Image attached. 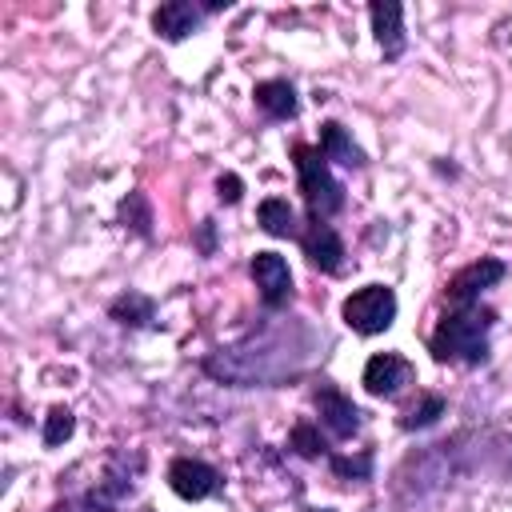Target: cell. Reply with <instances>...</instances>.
<instances>
[{
	"mask_svg": "<svg viewBox=\"0 0 512 512\" xmlns=\"http://www.w3.org/2000/svg\"><path fill=\"white\" fill-rule=\"evenodd\" d=\"M292 448H296L300 456H320V452H324V444H320V436H316V428H312L308 420H300V424L292 428Z\"/></svg>",
	"mask_w": 512,
	"mask_h": 512,
	"instance_id": "18",
	"label": "cell"
},
{
	"mask_svg": "<svg viewBox=\"0 0 512 512\" xmlns=\"http://www.w3.org/2000/svg\"><path fill=\"white\" fill-rule=\"evenodd\" d=\"M368 16H372V32H376L380 52H384L388 60L400 56V52H404V8H400L396 0H376V4L368 8Z\"/></svg>",
	"mask_w": 512,
	"mask_h": 512,
	"instance_id": "10",
	"label": "cell"
},
{
	"mask_svg": "<svg viewBox=\"0 0 512 512\" xmlns=\"http://www.w3.org/2000/svg\"><path fill=\"white\" fill-rule=\"evenodd\" d=\"M436 416H444V396H424L416 408H408V416L400 424L404 428H428Z\"/></svg>",
	"mask_w": 512,
	"mask_h": 512,
	"instance_id": "16",
	"label": "cell"
},
{
	"mask_svg": "<svg viewBox=\"0 0 512 512\" xmlns=\"http://www.w3.org/2000/svg\"><path fill=\"white\" fill-rule=\"evenodd\" d=\"M216 188H220L216 196H220L224 204H236V200H240V192H244V184H240V176H236V172L220 176V180H216Z\"/></svg>",
	"mask_w": 512,
	"mask_h": 512,
	"instance_id": "19",
	"label": "cell"
},
{
	"mask_svg": "<svg viewBox=\"0 0 512 512\" xmlns=\"http://www.w3.org/2000/svg\"><path fill=\"white\" fill-rule=\"evenodd\" d=\"M256 104L268 112V116H276V120H288V116H296V108H300V100H296V92H292V84L288 80H264V84H256Z\"/></svg>",
	"mask_w": 512,
	"mask_h": 512,
	"instance_id": "12",
	"label": "cell"
},
{
	"mask_svg": "<svg viewBox=\"0 0 512 512\" xmlns=\"http://www.w3.org/2000/svg\"><path fill=\"white\" fill-rule=\"evenodd\" d=\"M72 428H76V420H72V412L68 408H52L48 412V420H44V444H64L68 436H72Z\"/></svg>",
	"mask_w": 512,
	"mask_h": 512,
	"instance_id": "17",
	"label": "cell"
},
{
	"mask_svg": "<svg viewBox=\"0 0 512 512\" xmlns=\"http://www.w3.org/2000/svg\"><path fill=\"white\" fill-rule=\"evenodd\" d=\"M316 412H320L324 428H328L332 436H340V440H348V436L360 428V412H356V404H352L340 388H320V392H316Z\"/></svg>",
	"mask_w": 512,
	"mask_h": 512,
	"instance_id": "9",
	"label": "cell"
},
{
	"mask_svg": "<svg viewBox=\"0 0 512 512\" xmlns=\"http://www.w3.org/2000/svg\"><path fill=\"white\" fill-rule=\"evenodd\" d=\"M300 244H304V256L312 260V268H320V272H340V264H344V244H340V236L332 232V224L312 220V228L300 236Z\"/></svg>",
	"mask_w": 512,
	"mask_h": 512,
	"instance_id": "8",
	"label": "cell"
},
{
	"mask_svg": "<svg viewBox=\"0 0 512 512\" xmlns=\"http://www.w3.org/2000/svg\"><path fill=\"white\" fill-rule=\"evenodd\" d=\"M252 280L260 288V300L268 308H280L288 296H292V272H288V260L276 256V252H256L252 256Z\"/></svg>",
	"mask_w": 512,
	"mask_h": 512,
	"instance_id": "7",
	"label": "cell"
},
{
	"mask_svg": "<svg viewBox=\"0 0 512 512\" xmlns=\"http://www.w3.org/2000/svg\"><path fill=\"white\" fill-rule=\"evenodd\" d=\"M256 220H260V228H264L268 236H292V232H296V212H292L288 200H280V196H268V200L256 208Z\"/></svg>",
	"mask_w": 512,
	"mask_h": 512,
	"instance_id": "14",
	"label": "cell"
},
{
	"mask_svg": "<svg viewBox=\"0 0 512 512\" xmlns=\"http://www.w3.org/2000/svg\"><path fill=\"white\" fill-rule=\"evenodd\" d=\"M320 152H324V160H336V164H348V168L360 164V148L352 144V136L336 120H328L320 128Z\"/></svg>",
	"mask_w": 512,
	"mask_h": 512,
	"instance_id": "13",
	"label": "cell"
},
{
	"mask_svg": "<svg viewBox=\"0 0 512 512\" xmlns=\"http://www.w3.org/2000/svg\"><path fill=\"white\" fill-rule=\"evenodd\" d=\"M152 28L164 36V40H184L200 28V8L188 4V0H168L152 12Z\"/></svg>",
	"mask_w": 512,
	"mask_h": 512,
	"instance_id": "11",
	"label": "cell"
},
{
	"mask_svg": "<svg viewBox=\"0 0 512 512\" xmlns=\"http://www.w3.org/2000/svg\"><path fill=\"white\" fill-rule=\"evenodd\" d=\"M496 280H504V264L488 256V260H476V264L460 268V272L448 280L444 296H448V304H456V308H468V304H476V296H480L484 288H492Z\"/></svg>",
	"mask_w": 512,
	"mask_h": 512,
	"instance_id": "4",
	"label": "cell"
},
{
	"mask_svg": "<svg viewBox=\"0 0 512 512\" xmlns=\"http://www.w3.org/2000/svg\"><path fill=\"white\" fill-rule=\"evenodd\" d=\"M168 484H172V492H176L180 500H204V496H212V492L220 488V472H216L212 464H204V460L180 456V460H172V468H168Z\"/></svg>",
	"mask_w": 512,
	"mask_h": 512,
	"instance_id": "6",
	"label": "cell"
},
{
	"mask_svg": "<svg viewBox=\"0 0 512 512\" xmlns=\"http://www.w3.org/2000/svg\"><path fill=\"white\" fill-rule=\"evenodd\" d=\"M336 472H352V464H348V460H336ZM356 472H368V456L356 464Z\"/></svg>",
	"mask_w": 512,
	"mask_h": 512,
	"instance_id": "20",
	"label": "cell"
},
{
	"mask_svg": "<svg viewBox=\"0 0 512 512\" xmlns=\"http://www.w3.org/2000/svg\"><path fill=\"white\" fill-rule=\"evenodd\" d=\"M488 328H492L488 308H476V304L456 308L432 332V356L448 364H480L488 356Z\"/></svg>",
	"mask_w": 512,
	"mask_h": 512,
	"instance_id": "1",
	"label": "cell"
},
{
	"mask_svg": "<svg viewBox=\"0 0 512 512\" xmlns=\"http://www.w3.org/2000/svg\"><path fill=\"white\" fill-rule=\"evenodd\" d=\"M340 316H344V324H348L352 332L376 336V332H384V328L396 320V292H392L388 284H364V288H356V292L344 300Z\"/></svg>",
	"mask_w": 512,
	"mask_h": 512,
	"instance_id": "3",
	"label": "cell"
},
{
	"mask_svg": "<svg viewBox=\"0 0 512 512\" xmlns=\"http://www.w3.org/2000/svg\"><path fill=\"white\" fill-rule=\"evenodd\" d=\"M152 316H156V308H152V300H148V296H140V292H128V296H120V300L112 304V320L132 324V328L148 324Z\"/></svg>",
	"mask_w": 512,
	"mask_h": 512,
	"instance_id": "15",
	"label": "cell"
},
{
	"mask_svg": "<svg viewBox=\"0 0 512 512\" xmlns=\"http://www.w3.org/2000/svg\"><path fill=\"white\" fill-rule=\"evenodd\" d=\"M412 364L404 360V356H396V352H376L368 364H364V388L372 392V396H384V400H392L404 384H412Z\"/></svg>",
	"mask_w": 512,
	"mask_h": 512,
	"instance_id": "5",
	"label": "cell"
},
{
	"mask_svg": "<svg viewBox=\"0 0 512 512\" xmlns=\"http://www.w3.org/2000/svg\"><path fill=\"white\" fill-rule=\"evenodd\" d=\"M296 172H300V192H304V204L312 212V220H324L332 212H340L344 204V188L340 180L328 172V160L320 148H308V144H296Z\"/></svg>",
	"mask_w": 512,
	"mask_h": 512,
	"instance_id": "2",
	"label": "cell"
}]
</instances>
